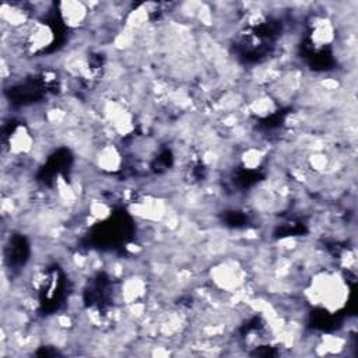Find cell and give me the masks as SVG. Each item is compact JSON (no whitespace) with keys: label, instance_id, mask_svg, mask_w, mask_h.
I'll return each mask as SVG.
<instances>
[{"label":"cell","instance_id":"obj_1","mask_svg":"<svg viewBox=\"0 0 358 358\" xmlns=\"http://www.w3.org/2000/svg\"><path fill=\"white\" fill-rule=\"evenodd\" d=\"M57 7H59V15L62 21L70 29L85 28L92 15L91 3L63 1V3H59Z\"/></svg>","mask_w":358,"mask_h":358}]
</instances>
